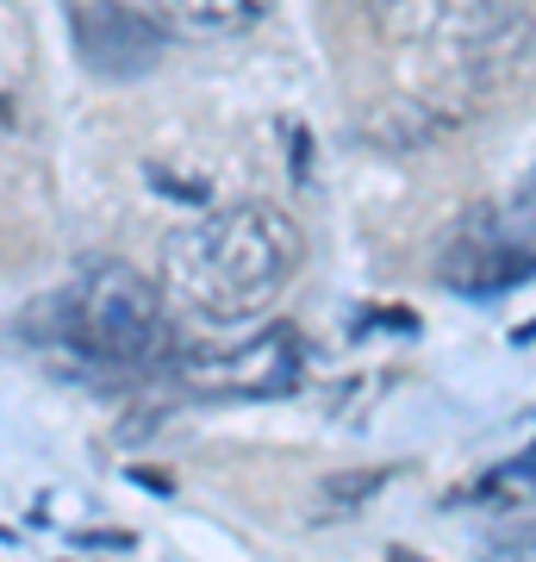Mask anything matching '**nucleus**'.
I'll return each mask as SVG.
<instances>
[{
	"label": "nucleus",
	"instance_id": "nucleus-6",
	"mask_svg": "<svg viewBox=\"0 0 536 562\" xmlns=\"http://www.w3.org/2000/svg\"><path fill=\"white\" fill-rule=\"evenodd\" d=\"M275 0H150V20L181 38H238L269 20Z\"/></svg>",
	"mask_w": 536,
	"mask_h": 562
},
{
	"label": "nucleus",
	"instance_id": "nucleus-9",
	"mask_svg": "<svg viewBox=\"0 0 536 562\" xmlns=\"http://www.w3.org/2000/svg\"><path fill=\"white\" fill-rule=\"evenodd\" d=\"M517 206H524V213H531V225H536V181L524 188V194H517Z\"/></svg>",
	"mask_w": 536,
	"mask_h": 562
},
{
	"label": "nucleus",
	"instance_id": "nucleus-8",
	"mask_svg": "<svg viewBox=\"0 0 536 562\" xmlns=\"http://www.w3.org/2000/svg\"><path fill=\"white\" fill-rule=\"evenodd\" d=\"M380 482H387V475H343V482L324 487V501H362V494H375Z\"/></svg>",
	"mask_w": 536,
	"mask_h": 562
},
{
	"label": "nucleus",
	"instance_id": "nucleus-4",
	"mask_svg": "<svg viewBox=\"0 0 536 562\" xmlns=\"http://www.w3.org/2000/svg\"><path fill=\"white\" fill-rule=\"evenodd\" d=\"M456 294H475V301H487V294H505V288H517V281L536 276V225L524 206H512V213H499V220L475 225L468 238L449 244V257H443L437 269Z\"/></svg>",
	"mask_w": 536,
	"mask_h": 562
},
{
	"label": "nucleus",
	"instance_id": "nucleus-5",
	"mask_svg": "<svg viewBox=\"0 0 536 562\" xmlns=\"http://www.w3.org/2000/svg\"><path fill=\"white\" fill-rule=\"evenodd\" d=\"M76 44L100 76H144L162 57V25L150 13H132L125 0H94L76 13Z\"/></svg>",
	"mask_w": 536,
	"mask_h": 562
},
{
	"label": "nucleus",
	"instance_id": "nucleus-2",
	"mask_svg": "<svg viewBox=\"0 0 536 562\" xmlns=\"http://www.w3.org/2000/svg\"><path fill=\"white\" fill-rule=\"evenodd\" d=\"M57 344L100 369H144L169 350V306L144 276L100 262L57 301Z\"/></svg>",
	"mask_w": 536,
	"mask_h": 562
},
{
	"label": "nucleus",
	"instance_id": "nucleus-1",
	"mask_svg": "<svg viewBox=\"0 0 536 562\" xmlns=\"http://www.w3.org/2000/svg\"><path fill=\"white\" fill-rule=\"evenodd\" d=\"M306 238L275 206H225L169 232L162 244V301L187 306L206 325H250L299 276Z\"/></svg>",
	"mask_w": 536,
	"mask_h": 562
},
{
	"label": "nucleus",
	"instance_id": "nucleus-7",
	"mask_svg": "<svg viewBox=\"0 0 536 562\" xmlns=\"http://www.w3.org/2000/svg\"><path fill=\"white\" fill-rule=\"evenodd\" d=\"M475 501H505V506H536V457H517L505 469H493L475 487Z\"/></svg>",
	"mask_w": 536,
	"mask_h": 562
},
{
	"label": "nucleus",
	"instance_id": "nucleus-3",
	"mask_svg": "<svg viewBox=\"0 0 536 562\" xmlns=\"http://www.w3.org/2000/svg\"><path fill=\"white\" fill-rule=\"evenodd\" d=\"M299 369H306V344L294 325H262L256 338L225 350H187L181 382L213 401H281L299 387Z\"/></svg>",
	"mask_w": 536,
	"mask_h": 562
}]
</instances>
